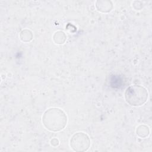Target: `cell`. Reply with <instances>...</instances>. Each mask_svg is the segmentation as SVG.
Instances as JSON below:
<instances>
[{"mask_svg":"<svg viewBox=\"0 0 152 152\" xmlns=\"http://www.w3.org/2000/svg\"><path fill=\"white\" fill-rule=\"evenodd\" d=\"M96 7L100 12H109L113 8V4L110 1H97Z\"/></svg>","mask_w":152,"mask_h":152,"instance_id":"4","label":"cell"},{"mask_svg":"<svg viewBox=\"0 0 152 152\" xmlns=\"http://www.w3.org/2000/svg\"><path fill=\"white\" fill-rule=\"evenodd\" d=\"M70 146L75 151H86L90 146V139L86 133L77 132L70 140Z\"/></svg>","mask_w":152,"mask_h":152,"instance_id":"3","label":"cell"},{"mask_svg":"<svg viewBox=\"0 0 152 152\" xmlns=\"http://www.w3.org/2000/svg\"><path fill=\"white\" fill-rule=\"evenodd\" d=\"M137 135L141 138H145L150 134V129L148 127L145 125H141L137 127L136 129Z\"/></svg>","mask_w":152,"mask_h":152,"instance_id":"6","label":"cell"},{"mask_svg":"<svg viewBox=\"0 0 152 152\" xmlns=\"http://www.w3.org/2000/svg\"><path fill=\"white\" fill-rule=\"evenodd\" d=\"M50 144H51L52 145H53L54 147H56L59 144V141L56 138H53L50 141Z\"/></svg>","mask_w":152,"mask_h":152,"instance_id":"8","label":"cell"},{"mask_svg":"<svg viewBox=\"0 0 152 152\" xmlns=\"http://www.w3.org/2000/svg\"><path fill=\"white\" fill-rule=\"evenodd\" d=\"M20 39L24 42H28L31 41L33 37L32 32L28 29L23 30L20 34Z\"/></svg>","mask_w":152,"mask_h":152,"instance_id":"7","label":"cell"},{"mask_svg":"<svg viewBox=\"0 0 152 152\" xmlns=\"http://www.w3.org/2000/svg\"><path fill=\"white\" fill-rule=\"evenodd\" d=\"M42 123L49 131L58 132L65 127L67 124V116L59 108H49L42 116Z\"/></svg>","mask_w":152,"mask_h":152,"instance_id":"1","label":"cell"},{"mask_svg":"<svg viewBox=\"0 0 152 152\" xmlns=\"http://www.w3.org/2000/svg\"><path fill=\"white\" fill-rule=\"evenodd\" d=\"M124 95L125 99L129 104L133 106H140L147 102L148 94L144 87L132 85L126 89Z\"/></svg>","mask_w":152,"mask_h":152,"instance_id":"2","label":"cell"},{"mask_svg":"<svg viewBox=\"0 0 152 152\" xmlns=\"http://www.w3.org/2000/svg\"><path fill=\"white\" fill-rule=\"evenodd\" d=\"M53 40L56 44H64L66 40V35L64 31H58L55 33L53 36Z\"/></svg>","mask_w":152,"mask_h":152,"instance_id":"5","label":"cell"}]
</instances>
